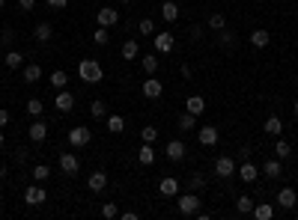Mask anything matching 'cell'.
I'll return each mask as SVG.
<instances>
[{
    "label": "cell",
    "instance_id": "obj_25",
    "mask_svg": "<svg viewBox=\"0 0 298 220\" xmlns=\"http://www.w3.org/2000/svg\"><path fill=\"white\" fill-rule=\"evenodd\" d=\"M33 36H36V42H51V36H54V27H51L48 21H42V24H36Z\"/></svg>",
    "mask_w": 298,
    "mask_h": 220
},
{
    "label": "cell",
    "instance_id": "obj_4",
    "mask_svg": "<svg viewBox=\"0 0 298 220\" xmlns=\"http://www.w3.org/2000/svg\"><path fill=\"white\" fill-rule=\"evenodd\" d=\"M152 42H155V51H158V54H170V51L176 48L173 33H155V36H152Z\"/></svg>",
    "mask_w": 298,
    "mask_h": 220
},
{
    "label": "cell",
    "instance_id": "obj_5",
    "mask_svg": "<svg viewBox=\"0 0 298 220\" xmlns=\"http://www.w3.org/2000/svg\"><path fill=\"white\" fill-rule=\"evenodd\" d=\"M140 90H143L146 98H161V95H164V84H161V81H155L152 75H146V81H143V87H140Z\"/></svg>",
    "mask_w": 298,
    "mask_h": 220
},
{
    "label": "cell",
    "instance_id": "obj_22",
    "mask_svg": "<svg viewBox=\"0 0 298 220\" xmlns=\"http://www.w3.org/2000/svg\"><path fill=\"white\" fill-rule=\"evenodd\" d=\"M251 214H254L257 220H271L274 217V205H271V202H257Z\"/></svg>",
    "mask_w": 298,
    "mask_h": 220
},
{
    "label": "cell",
    "instance_id": "obj_39",
    "mask_svg": "<svg viewBox=\"0 0 298 220\" xmlns=\"http://www.w3.org/2000/svg\"><path fill=\"white\" fill-rule=\"evenodd\" d=\"M137 30L143 33V36H155V21H152V18H140Z\"/></svg>",
    "mask_w": 298,
    "mask_h": 220
},
{
    "label": "cell",
    "instance_id": "obj_2",
    "mask_svg": "<svg viewBox=\"0 0 298 220\" xmlns=\"http://www.w3.org/2000/svg\"><path fill=\"white\" fill-rule=\"evenodd\" d=\"M176 205H179V214H197L200 211V196L191 190V193H182V196H176Z\"/></svg>",
    "mask_w": 298,
    "mask_h": 220
},
{
    "label": "cell",
    "instance_id": "obj_7",
    "mask_svg": "<svg viewBox=\"0 0 298 220\" xmlns=\"http://www.w3.org/2000/svg\"><path fill=\"white\" fill-rule=\"evenodd\" d=\"M96 21H99V27H113V24L120 21V12H116L113 6H101L99 15H96Z\"/></svg>",
    "mask_w": 298,
    "mask_h": 220
},
{
    "label": "cell",
    "instance_id": "obj_13",
    "mask_svg": "<svg viewBox=\"0 0 298 220\" xmlns=\"http://www.w3.org/2000/svg\"><path fill=\"white\" fill-rule=\"evenodd\" d=\"M54 107H57L60 113H69V110L75 107V95L66 93V90H60V93H57V98H54Z\"/></svg>",
    "mask_w": 298,
    "mask_h": 220
},
{
    "label": "cell",
    "instance_id": "obj_19",
    "mask_svg": "<svg viewBox=\"0 0 298 220\" xmlns=\"http://www.w3.org/2000/svg\"><path fill=\"white\" fill-rule=\"evenodd\" d=\"M257 176H260V170H257L251 161H242V167H239V179H245V182L251 185V182H257Z\"/></svg>",
    "mask_w": 298,
    "mask_h": 220
},
{
    "label": "cell",
    "instance_id": "obj_47",
    "mask_svg": "<svg viewBox=\"0 0 298 220\" xmlns=\"http://www.w3.org/2000/svg\"><path fill=\"white\" fill-rule=\"evenodd\" d=\"M48 6H51V9H66L69 0H48Z\"/></svg>",
    "mask_w": 298,
    "mask_h": 220
},
{
    "label": "cell",
    "instance_id": "obj_48",
    "mask_svg": "<svg viewBox=\"0 0 298 220\" xmlns=\"http://www.w3.org/2000/svg\"><path fill=\"white\" fill-rule=\"evenodd\" d=\"M6 122H9V110H6V107H0V128L6 125Z\"/></svg>",
    "mask_w": 298,
    "mask_h": 220
},
{
    "label": "cell",
    "instance_id": "obj_1",
    "mask_svg": "<svg viewBox=\"0 0 298 220\" xmlns=\"http://www.w3.org/2000/svg\"><path fill=\"white\" fill-rule=\"evenodd\" d=\"M78 75H81V81H87V84H99L101 78H104L101 63L99 60H93V57H87V60L78 63Z\"/></svg>",
    "mask_w": 298,
    "mask_h": 220
},
{
    "label": "cell",
    "instance_id": "obj_15",
    "mask_svg": "<svg viewBox=\"0 0 298 220\" xmlns=\"http://www.w3.org/2000/svg\"><path fill=\"white\" fill-rule=\"evenodd\" d=\"M203 110H206V101H203V95H188V98H185V113L200 116Z\"/></svg>",
    "mask_w": 298,
    "mask_h": 220
},
{
    "label": "cell",
    "instance_id": "obj_51",
    "mask_svg": "<svg viewBox=\"0 0 298 220\" xmlns=\"http://www.w3.org/2000/svg\"><path fill=\"white\" fill-rule=\"evenodd\" d=\"M292 113H295V116H298V98H295V101H292Z\"/></svg>",
    "mask_w": 298,
    "mask_h": 220
},
{
    "label": "cell",
    "instance_id": "obj_17",
    "mask_svg": "<svg viewBox=\"0 0 298 220\" xmlns=\"http://www.w3.org/2000/svg\"><path fill=\"white\" fill-rule=\"evenodd\" d=\"M179 188H182V185H179V179H173V176H164L161 185H158V190H161L164 196H179Z\"/></svg>",
    "mask_w": 298,
    "mask_h": 220
},
{
    "label": "cell",
    "instance_id": "obj_23",
    "mask_svg": "<svg viewBox=\"0 0 298 220\" xmlns=\"http://www.w3.org/2000/svg\"><path fill=\"white\" fill-rule=\"evenodd\" d=\"M161 18H164L167 24H173V21L179 18V6H176L173 0H164V3H161Z\"/></svg>",
    "mask_w": 298,
    "mask_h": 220
},
{
    "label": "cell",
    "instance_id": "obj_8",
    "mask_svg": "<svg viewBox=\"0 0 298 220\" xmlns=\"http://www.w3.org/2000/svg\"><path fill=\"white\" fill-rule=\"evenodd\" d=\"M48 199V193H45V188H39V185H30V188L24 190V202L27 205H42Z\"/></svg>",
    "mask_w": 298,
    "mask_h": 220
},
{
    "label": "cell",
    "instance_id": "obj_33",
    "mask_svg": "<svg viewBox=\"0 0 298 220\" xmlns=\"http://www.w3.org/2000/svg\"><path fill=\"white\" fill-rule=\"evenodd\" d=\"M90 116H93V119H101V116H107V104H104L101 98H96V101L90 104Z\"/></svg>",
    "mask_w": 298,
    "mask_h": 220
},
{
    "label": "cell",
    "instance_id": "obj_12",
    "mask_svg": "<svg viewBox=\"0 0 298 220\" xmlns=\"http://www.w3.org/2000/svg\"><path fill=\"white\" fill-rule=\"evenodd\" d=\"M164 155H167V161H182L185 158V143L182 140H170L164 146Z\"/></svg>",
    "mask_w": 298,
    "mask_h": 220
},
{
    "label": "cell",
    "instance_id": "obj_45",
    "mask_svg": "<svg viewBox=\"0 0 298 220\" xmlns=\"http://www.w3.org/2000/svg\"><path fill=\"white\" fill-rule=\"evenodd\" d=\"M12 39H15V33H12V30H3V33H0V45H12Z\"/></svg>",
    "mask_w": 298,
    "mask_h": 220
},
{
    "label": "cell",
    "instance_id": "obj_41",
    "mask_svg": "<svg viewBox=\"0 0 298 220\" xmlns=\"http://www.w3.org/2000/svg\"><path fill=\"white\" fill-rule=\"evenodd\" d=\"M42 110H45V104H42L39 98H30V101H27V113H30V116H42Z\"/></svg>",
    "mask_w": 298,
    "mask_h": 220
},
{
    "label": "cell",
    "instance_id": "obj_6",
    "mask_svg": "<svg viewBox=\"0 0 298 220\" xmlns=\"http://www.w3.org/2000/svg\"><path fill=\"white\" fill-rule=\"evenodd\" d=\"M60 170H63L66 176H78V170H81V158L72 155V152H63V155H60Z\"/></svg>",
    "mask_w": 298,
    "mask_h": 220
},
{
    "label": "cell",
    "instance_id": "obj_46",
    "mask_svg": "<svg viewBox=\"0 0 298 220\" xmlns=\"http://www.w3.org/2000/svg\"><path fill=\"white\" fill-rule=\"evenodd\" d=\"M188 33H191V42H200V39H203V27H200V24H194Z\"/></svg>",
    "mask_w": 298,
    "mask_h": 220
},
{
    "label": "cell",
    "instance_id": "obj_11",
    "mask_svg": "<svg viewBox=\"0 0 298 220\" xmlns=\"http://www.w3.org/2000/svg\"><path fill=\"white\" fill-rule=\"evenodd\" d=\"M263 173L268 176V179H280V176H283V164H280V158H265Z\"/></svg>",
    "mask_w": 298,
    "mask_h": 220
},
{
    "label": "cell",
    "instance_id": "obj_27",
    "mask_svg": "<svg viewBox=\"0 0 298 220\" xmlns=\"http://www.w3.org/2000/svg\"><path fill=\"white\" fill-rule=\"evenodd\" d=\"M137 54H140V45H137L134 39H126V42H123V57H126V60H137Z\"/></svg>",
    "mask_w": 298,
    "mask_h": 220
},
{
    "label": "cell",
    "instance_id": "obj_49",
    "mask_svg": "<svg viewBox=\"0 0 298 220\" xmlns=\"http://www.w3.org/2000/svg\"><path fill=\"white\" fill-rule=\"evenodd\" d=\"M18 6H21V9H33L36 0H18Z\"/></svg>",
    "mask_w": 298,
    "mask_h": 220
},
{
    "label": "cell",
    "instance_id": "obj_21",
    "mask_svg": "<svg viewBox=\"0 0 298 220\" xmlns=\"http://www.w3.org/2000/svg\"><path fill=\"white\" fill-rule=\"evenodd\" d=\"M87 185H90V190H96V193H101V190L107 188V176H104L101 170H96V173H90V179H87Z\"/></svg>",
    "mask_w": 298,
    "mask_h": 220
},
{
    "label": "cell",
    "instance_id": "obj_38",
    "mask_svg": "<svg viewBox=\"0 0 298 220\" xmlns=\"http://www.w3.org/2000/svg\"><path fill=\"white\" fill-rule=\"evenodd\" d=\"M140 140H143V143H155V140H158V128H152V125L140 128Z\"/></svg>",
    "mask_w": 298,
    "mask_h": 220
},
{
    "label": "cell",
    "instance_id": "obj_18",
    "mask_svg": "<svg viewBox=\"0 0 298 220\" xmlns=\"http://www.w3.org/2000/svg\"><path fill=\"white\" fill-rule=\"evenodd\" d=\"M268 42H271V33L268 30H263V27L251 30V45H254V48H268Z\"/></svg>",
    "mask_w": 298,
    "mask_h": 220
},
{
    "label": "cell",
    "instance_id": "obj_53",
    "mask_svg": "<svg viewBox=\"0 0 298 220\" xmlns=\"http://www.w3.org/2000/svg\"><path fill=\"white\" fill-rule=\"evenodd\" d=\"M123 3H132V0H123Z\"/></svg>",
    "mask_w": 298,
    "mask_h": 220
},
{
    "label": "cell",
    "instance_id": "obj_37",
    "mask_svg": "<svg viewBox=\"0 0 298 220\" xmlns=\"http://www.w3.org/2000/svg\"><path fill=\"white\" fill-rule=\"evenodd\" d=\"M274 155L283 161V158H289V155H292V146H289L286 140H277V143H274Z\"/></svg>",
    "mask_w": 298,
    "mask_h": 220
},
{
    "label": "cell",
    "instance_id": "obj_30",
    "mask_svg": "<svg viewBox=\"0 0 298 220\" xmlns=\"http://www.w3.org/2000/svg\"><path fill=\"white\" fill-rule=\"evenodd\" d=\"M140 65H143L146 75H155V71H158V57H155V54H146V57L140 60Z\"/></svg>",
    "mask_w": 298,
    "mask_h": 220
},
{
    "label": "cell",
    "instance_id": "obj_52",
    "mask_svg": "<svg viewBox=\"0 0 298 220\" xmlns=\"http://www.w3.org/2000/svg\"><path fill=\"white\" fill-rule=\"evenodd\" d=\"M3 6H6V0H0V9H3Z\"/></svg>",
    "mask_w": 298,
    "mask_h": 220
},
{
    "label": "cell",
    "instance_id": "obj_42",
    "mask_svg": "<svg viewBox=\"0 0 298 220\" xmlns=\"http://www.w3.org/2000/svg\"><path fill=\"white\" fill-rule=\"evenodd\" d=\"M93 42H96V45H107V42H110V33H107V27H99V30L93 33Z\"/></svg>",
    "mask_w": 298,
    "mask_h": 220
},
{
    "label": "cell",
    "instance_id": "obj_44",
    "mask_svg": "<svg viewBox=\"0 0 298 220\" xmlns=\"http://www.w3.org/2000/svg\"><path fill=\"white\" fill-rule=\"evenodd\" d=\"M221 42H224L227 48H232V45H235V36H232V33L227 30V27H224V30H221Z\"/></svg>",
    "mask_w": 298,
    "mask_h": 220
},
{
    "label": "cell",
    "instance_id": "obj_29",
    "mask_svg": "<svg viewBox=\"0 0 298 220\" xmlns=\"http://www.w3.org/2000/svg\"><path fill=\"white\" fill-rule=\"evenodd\" d=\"M30 176H33L36 182H48V179H51V167H48V164H36Z\"/></svg>",
    "mask_w": 298,
    "mask_h": 220
},
{
    "label": "cell",
    "instance_id": "obj_36",
    "mask_svg": "<svg viewBox=\"0 0 298 220\" xmlns=\"http://www.w3.org/2000/svg\"><path fill=\"white\" fill-rule=\"evenodd\" d=\"M209 27H212V30H224V27H227L224 12H212V15H209Z\"/></svg>",
    "mask_w": 298,
    "mask_h": 220
},
{
    "label": "cell",
    "instance_id": "obj_20",
    "mask_svg": "<svg viewBox=\"0 0 298 220\" xmlns=\"http://www.w3.org/2000/svg\"><path fill=\"white\" fill-rule=\"evenodd\" d=\"M137 161H140L143 167H152V164H155V149H152V143H143V146L137 149Z\"/></svg>",
    "mask_w": 298,
    "mask_h": 220
},
{
    "label": "cell",
    "instance_id": "obj_28",
    "mask_svg": "<svg viewBox=\"0 0 298 220\" xmlns=\"http://www.w3.org/2000/svg\"><path fill=\"white\" fill-rule=\"evenodd\" d=\"M21 65H24L21 51H6V68H21Z\"/></svg>",
    "mask_w": 298,
    "mask_h": 220
},
{
    "label": "cell",
    "instance_id": "obj_40",
    "mask_svg": "<svg viewBox=\"0 0 298 220\" xmlns=\"http://www.w3.org/2000/svg\"><path fill=\"white\" fill-rule=\"evenodd\" d=\"M101 217H107V220L120 217V208H116V202H104V205H101Z\"/></svg>",
    "mask_w": 298,
    "mask_h": 220
},
{
    "label": "cell",
    "instance_id": "obj_10",
    "mask_svg": "<svg viewBox=\"0 0 298 220\" xmlns=\"http://www.w3.org/2000/svg\"><path fill=\"white\" fill-rule=\"evenodd\" d=\"M295 202H298V193L292 188L277 190V205H280V208H295Z\"/></svg>",
    "mask_w": 298,
    "mask_h": 220
},
{
    "label": "cell",
    "instance_id": "obj_3",
    "mask_svg": "<svg viewBox=\"0 0 298 220\" xmlns=\"http://www.w3.org/2000/svg\"><path fill=\"white\" fill-rule=\"evenodd\" d=\"M90 140H93V131H90V128L75 125L72 131H69V143H72V146H78V149H81V146H87Z\"/></svg>",
    "mask_w": 298,
    "mask_h": 220
},
{
    "label": "cell",
    "instance_id": "obj_9",
    "mask_svg": "<svg viewBox=\"0 0 298 220\" xmlns=\"http://www.w3.org/2000/svg\"><path fill=\"white\" fill-rule=\"evenodd\" d=\"M48 137V122L36 116V122H30V143H42Z\"/></svg>",
    "mask_w": 298,
    "mask_h": 220
},
{
    "label": "cell",
    "instance_id": "obj_34",
    "mask_svg": "<svg viewBox=\"0 0 298 220\" xmlns=\"http://www.w3.org/2000/svg\"><path fill=\"white\" fill-rule=\"evenodd\" d=\"M39 78H42V68H39V65H36V63L24 65V81H27V84H36Z\"/></svg>",
    "mask_w": 298,
    "mask_h": 220
},
{
    "label": "cell",
    "instance_id": "obj_14",
    "mask_svg": "<svg viewBox=\"0 0 298 220\" xmlns=\"http://www.w3.org/2000/svg\"><path fill=\"white\" fill-rule=\"evenodd\" d=\"M215 173H218L221 179H230L232 173H235V161H232V158H218V161H215Z\"/></svg>",
    "mask_w": 298,
    "mask_h": 220
},
{
    "label": "cell",
    "instance_id": "obj_26",
    "mask_svg": "<svg viewBox=\"0 0 298 220\" xmlns=\"http://www.w3.org/2000/svg\"><path fill=\"white\" fill-rule=\"evenodd\" d=\"M254 205H257V202H254L251 196H245V193L235 199V211H239V214H251V211H254Z\"/></svg>",
    "mask_w": 298,
    "mask_h": 220
},
{
    "label": "cell",
    "instance_id": "obj_24",
    "mask_svg": "<svg viewBox=\"0 0 298 220\" xmlns=\"http://www.w3.org/2000/svg\"><path fill=\"white\" fill-rule=\"evenodd\" d=\"M265 134H271V137H280V131H283V122H280V116H274V113H271V116H268V119H265Z\"/></svg>",
    "mask_w": 298,
    "mask_h": 220
},
{
    "label": "cell",
    "instance_id": "obj_16",
    "mask_svg": "<svg viewBox=\"0 0 298 220\" xmlns=\"http://www.w3.org/2000/svg\"><path fill=\"white\" fill-rule=\"evenodd\" d=\"M197 140L203 143V146H215V143H218V128L215 125H203L197 131Z\"/></svg>",
    "mask_w": 298,
    "mask_h": 220
},
{
    "label": "cell",
    "instance_id": "obj_32",
    "mask_svg": "<svg viewBox=\"0 0 298 220\" xmlns=\"http://www.w3.org/2000/svg\"><path fill=\"white\" fill-rule=\"evenodd\" d=\"M176 125H179V131H194V128H197V116H191V113H182Z\"/></svg>",
    "mask_w": 298,
    "mask_h": 220
},
{
    "label": "cell",
    "instance_id": "obj_50",
    "mask_svg": "<svg viewBox=\"0 0 298 220\" xmlns=\"http://www.w3.org/2000/svg\"><path fill=\"white\" fill-rule=\"evenodd\" d=\"M3 146H6V137H3V131H0V149H3Z\"/></svg>",
    "mask_w": 298,
    "mask_h": 220
},
{
    "label": "cell",
    "instance_id": "obj_31",
    "mask_svg": "<svg viewBox=\"0 0 298 220\" xmlns=\"http://www.w3.org/2000/svg\"><path fill=\"white\" fill-rule=\"evenodd\" d=\"M123 128H126V119H123L120 113H113V116H107V131H110V134H120Z\"/></svg>",
    "mask_w": 298,
    "mask_h": 220
},
{
    "label": "cell",
    "instance_id": "obj_43",
    "mask_svg": "<svg viewBox=\"0 0 298 220\" xmlns=\"http://www.w3.org/2000/svg\"><path fill=\"white\" fill-rule=\"evenodd\" d=\"M203 185H206V179H203L200 173H194V176L188 179V188H191V190H200V188H203Z\"/></svg>",
    "mask_w": 298,
    "mask_h": 220
},
{
    "label": "cell",
    "instance_id": "obj_35",
    "mask_svg": "<svg viewBox=\"0 0 298 220\" xmlns=\"http://www.w3.org/2000/svg\"><path fill=\"white\" fill-rule=\"evenodd\" d=\"M66 84H69V75L57 68V71L51 75V87H54V90H66Z\"/></svg>",
    "mask_w": 298,
    "mask_h": 220
}]
</instances>
